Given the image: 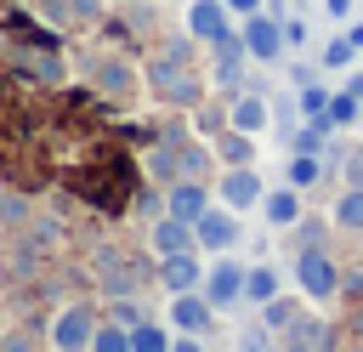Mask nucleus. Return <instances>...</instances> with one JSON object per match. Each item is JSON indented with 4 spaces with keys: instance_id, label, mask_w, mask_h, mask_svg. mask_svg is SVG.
I'll return each instance as SVG.
<instances>
[{
    "instance_id": "f257e3e1",
    "label": "nucleus",
    "mask_w": 363,
    "mask_h": 352,
    "mask_svg": "<svg viewBox=\"0 0 363 352\" xmlns=\"http://www.w3.org/2000/svg\"><path fill=\"white\" fill-rule=\"evenodd\" d=\"M142 74H147V85H153L164 102L193 108V102L204 97V85H199V74H193V34H164V40L147 51Z\"/></svg>"
},
{
    "instance_id": "f03ea898",
    "label": "nucleus",
    "mask_w": 363,
    "mask_h": 352,
    "mask_svg": "<svg viewBox=\"0 0 363 352\" xmlns=\"http://www.w3.org/2000/svg\"><path fill=\"white\" fill-rule=\"evenodd\" d=\"M295 284H301L306 301H335V295H340V267H335V255H329L323 244L301 250V255H295Z\"/></svg>"
},
{
    "instance_id": "7ed1b4c3",
    "label": "nucleus",
    "mask_w": 363,
    "mask_h": 352,
    "mask_svg": "<svg viewBox=\"0 0 363 352\" xmlns=\"http://www.w3.org/2000/svg\"><path fill=\"white\" fill-rule=\"evenodd\" d=\"M91 335H96V312L91 301H74L51 318V346L57 352H91Z\"/></svg>"
},
{
    "instance_id": "20e7f679",
    "label": "nucleus",
    "mask_w": 363,
    "mask_h": 352,
    "mask_svg": "<svg viewBox=\"0 0 363 352\" xmlns=\"http://www.w3.org/2000/svg\"><path fill=\"white\" fill-rule=\"evenodd\" d=\"M91 91H96V97H130V91H136V62H130L125 51L91 57Z\"/></svg>"
},
{
    "instance_id": "39448f33",
    "label": "nucleus",
    "mask_w": 363,
    "mask_h": 352,
    "mask_svg": "<svg viewBox=\"0 0 363 352\" xmlns=\"http://www.w3.org/2000/svg\"><path fill=\"white\" fill-rule=\"evenodd\" d=\"M244 284H250V267H238L233 255H221V261L204 273V301H210L216 312H227V307L244 301Z\"/></svg>"
},
{
    "instance_id": "423d86ee",
    "label": "nucleus",
    "mask_w": 363,
    "mask_h": 352,
    "mask_svg": "<svg viewBox=\"0 0 363 352\" xmlns=\"http://www.w3.org/2000/svg\"><path fill=\"white\" fill-rule=\"evenodd\" d=\"M238 34H244V45H250V62H278V57H284V45H289V40H284V23H278V17H267V11L244 17V28H238Z\"/></svg>"
},
{
    "instance_id": "0eeeda50",
    "label": "nucleus",
    "mask_w": 363,
    "mask_h": 352,
    "mask_svg": "<svg viewBox=\"0 0 363 352\" xmlns=\"http://www.w3.org/2000/svg\"><path fill=\"white\" fill-rule=\"evenodd\" d=\"M193 233H199V250H210V255H227V250L238 244V210H227V204H210V210L193 221Z\"/></svg>"
},
{
    "instance_id": "6e6552de",
    "label": "nucleus",
    "mask_w": 363,
    "mask_h": 352,
    "mask_svg": "<svg viewBox=\"0 0 363 352\" xmlns=\"http://www.w3.org/2000/svg\"><path fill=\"white\" fill-rule=\"evenodd\" d=\"M261 199H267V187H261L255 165H227L221 170V204L227 210H255Z\"/></svg>"
},
{
    "instance_id": "1a4fd4ad",
    "label": "nucleus",
    "mask_w": 363,
    "mask_h": 352,
    "mask_svg": "<svg viewBox=\"0 0 363 352\" xmlns=\"http://www.w3.org/2000/svg\"><path fill=\"white\" fill-rule=\"evenodd\" d=\"M204 273H210V267H199V250H182V255H159V284H164L170 295L204 290Z\"/></svg>"
},
{
    "instance_id": "9d476101",
    "label": "nucleus",
    "mask_w": 363,
    "mask_h": 352,
    "mask_svg": "<svg viewBox=\"0 0 363 352\" xmlns=\"http://www.w3.org/2000/svg\"><path fill=\"white\" fill-rule=\"evenodd\" d=\"M210 324H216V307L204 301V290L170 295V329H176V335H204Z\"/></svg>"
},
{
    "instance_id": "9b49d317",
    "label": "nucleus",
    "mask_w": 363,
    "mask_h": 352,
    "mask_svg": "<svg viewBox=\"0 0 363 352\" xmlns=\"http://www.w3.org/2000/svg\"><path fill=\"white\" fill-rule=\"evenodd\" d=\"M227 17H233L227 0H193V6H187V34H193L199 45H216L221 34H233Z\"/></svg>"
},
{
    "instance_id": "f8f14e48",
    "label": "nucleus",
    "mask_w": 363,
    "mask_h": 352,
    "mask_svg": "<svg viewBox=\"0 0 363 352\" xmlns=\"http://www.w3.org/2000/svg\"><path fill=\"white\" fill-rule=\"evenodd\" d=\"M227 125L244 131V136H261V131L272 125V102H267L261 91H238V97L227 102Z\"/></svg>"
},
{
    "instance_id": "ddd939ff",
    "label": "nucleus",
    "mask_w": 363,
    "mask_h": 352,
    "mask_svg": "<svg viewBox=\"0 0 363 352\" xmlns=\"http://www.w3.org/2000/svg\"><path fill=\"white\" fill-rule=\"evenodd\" d=\"M147 244H153L159 255H182V250H199V233H193V221H182V216H153Z\"/></svg>"
},
{
    "instance_id": "4468645a",
    "label": "nucleus",
    "mask_w": 363,
    "mask_h": 352,
    "mask_svg": "<svg viewBox=\"0 0 363 352\" xmlns=\"http://www.w3.org/2000/svg\"><path fill=\"white\" fill-rule=\"evenodd\" d=\"M210 210V193H204V182H193V176H182V182H170V193H164V216H182V221H199Z\"/></svg>"
},
{
    "instance_id": "2eb2a0df",
    "label": "nucleus",
    "mask_w": 363,
    "mask_h": 352,
    "mask_svg": "<svg viewBox=\"0 0 363 352\" xmlns=\"http://www.w3.org/2000/svg\"><path fill=\"white\" fill-rule=\"evenodd\" d=\"M261 216H267V227H295V221L306 216V210H301V187H289V182L272 187V193L261 199Z\"/></svg>"
},
{
    "instance_id": "dca6fc26",
    "label": "nucleus",
    "mask_w": 363,
    "mask_h": 352,
    "mask_svg": "<svg viewBox=\"0 0 363 352\" xmlns=\"http://www.w3.org/2000/svg\"><path fill=\"white\" fill-rule=\"evenodd\" d=\"M323 176H329V159H323V153H289V187L306 193V187H318Z\"/></svg>"
},
{
    "instance_id": "f3484780",
    "label": "nucleus",
    "mask_w": 363,
    "mask_h": 352,
    "mask_svg": "<svg viewBox=\"0 0 363 352\" xmlns=\"http://www.w3.org/2000/svg\"><path fill=\"white\" fill-rule=\"evenodd\" d=\"M284 295V278H278V267H250V284H244V301H255V307H267V301H278Z\"/></svg>"
},
{
    "instance_id": "a211bd4d",
    "label": "nucleus",
    "mask_w": 363,
    "mask_h": 352,
    "mask_svg": "<svg viewBox=\"0 0 363 352\" xmlns=\"http://www.w3.org/2000/svg\"><path fill=\"white\" fill-rule=\"evenodd\" d=\"M216 159H221V165H250V159H255V142H250L244 131L227 125V131L216 136Z\"/></svg>"
},
{
    "instance_id": "6ab92c4d",
    "label": "nucleus",
    "mask_w": 363,
    "mask_h": 352,
    "mask_svg": "<svg viewBox=\"0 0 363 352\" xmlns=\"http://www.w3.org/2000/svg\"><path fill=\"white\" fill-rule=\"evenodd\" d=\"M329 131H335L329 119H306V125L289 136V148H295V153H329Z\"/></svg>"
},
{
    "instance_id": "aec40b11",
    "label": "nucleus",
    "mask_w": 363,
    "mask_h": 352,
    "mask_svg": "<svg viewBox=\"0 0 363 352\" xmlns=\"http://www.w3.org/2000/svg\"><path fill=\"white\" fill-rule=\"evenodd\" d=\"M289 341H301V346H312V352H335V329L318 324V318H306V312H301V324L289 329Z\"/></svg>"
},
{
    "instance_id": "412c9836",
    "label": "nucleus",
    "mask_w": 363,
    "mask_h": 352,
    "mask_svg": "<svg viewBox=\"0 0 363 352\" xmlns=\"http://www.w3.org/2000/svg\"><path fill=\"white\" fill-rule=\"evenodd\" d=\"M176 346V329H164V324H142V329H130V352H170Z\"/></svg>"
},
{
    "instance_id": "4be33fe9",
    "label": "nucleus",
    "mask_w": 363,
    "mask_h": 352,
    "mask_svg": "<svg viewBox=\"0 0 363 352\" xmlns=\"http://www.w3.org/2000/svg\"><path fill=\"white\" fill-rule=\"evenodd\" d=\"M335 227L363 233V187H346V193L335 199Z\"/></svg>"
},
{
    "instance_id": "5701e85b",
    "label": "nucleus",
    "mask_w": 363,
    "mask_h": 352,
    "mask_svg": "<svg viewBox=\"0 0 363 352\" xmlns=\"http://www.w3.org/2000/svg\"><path fill=\"white\" fill-rule=\"evenodd\" d=\"M261 324H267V329H295V324H301V301H284V295L267 301V307H261Z\"/></svg>"
},
{
    "instance_id": "b1692460",
    "label": "nucleus",
    "mask_w": 363,
    "mask_h": 352,
    "mask_svg": "<svg viewBox=\"0 0 363 352\" xmlns=\"http://www.w3.org/2000/svg\"><path fill=\"white\" fill-rule=\"evenodd\" d=\"M357 119H363V97L340 91V97L329 102V125H335V131H346V125H357Z\"/></svg>"
},
{
    "instance_id": "393cba45",
    "label": "nucleus",
    "mask_w": 363,
    "mask_h": 352,
    "mask_svg": "<svg viewBox=\"0 0 363 352\" xmlns=\"http://www.w3.org/2000/svg\"><path fill=\"white\" fill-rule=\"evenodd\" d=\"M91 352H130V329H125V324H96Z\"/></svg>"
},
{
    "instance_id": "a878e982",
    "label": "nucleus",
    "mask_w": 363,
    "mask_h": 352,
    "mask_svg": "<svg viewBox=\"0 0 363 352\" xmlns=\"http://www.w3.org/2000/svg\"><path fill=\"white\" fill-rule=\"evenodd\" d=\"M295 102H301V114H306V119H329V102H335V97H329L323 85H312V79H306Z\"/></svg>"
},
{
    "instance_id": "bb28decb",
    "label": "nucleus",
    "mask_w": 363,
    "mask_h": 352,
    "mask_svg": "<svg viewBox=\"0 0 363 352\" xmlns=\"http://www.w3.org/2000/svg\"><path fill=\"white\" fill-rule=\"evenodd\" d=\"M113 324H125V329H142V324H147L142 301H136V295H113Z\"/></svg>"
},
{
    "instance_id": "cd10ccee",
    "label": "nucleus",
    "mask_w": 363,
    "mask_h": 352,
    "mask_svg": "<svg viewBox=\"0 0 363 352\" xmlns=\"http://www.w3.org/2000/svg\"><path fill=\"white\" fill-rule=\"evenodd\" d=\"M23 221H28V199L6 187V193H0V227H23Z\"/></svg>"
},
{
    "instance_id": "c85d7f7f",
    "label": "nucleus",
    "mask_w": 363,
    "mask_h": 352,
    "mask_svg": "<svg viewBox=\"0 0 363 352\" xmlns=\"http://www.w3.org/2000/svg\"><path fill=\"white\" fill-rule=\"evenodd\" d=\"M352 57H357V45H352V40H346V34H340V40H329V45H323V68H346V62H352Z\"/></svg>"
},
{
    "instance_id": "c756f323",
    "label": "nucleus",
    "mask_w": 363,
    "mask_h": 352,
    "mask_svg": "<svg viewBox=\"0 0 363 352\" xmlns=\"http://www.w3.org/2000/svg\"><path fill=\"white\" fill-rule=\"evenodd\" d=\"M85 17L96 23V17H102V0H68V28H74V23H85Z\"/></svg>"
},
{
    "instance_id": "7c9ffc66",
    "label": "nucleus",
    "mask_w": 363,
    "mask_h": 352,
    "mask_svg": "<svg viewBox=\"0 0 363 352\" xmlns=\"http://www.w3.org/2000/svg\"><path fill=\"white\" fill-rule=\"evenodd\" d=\"M284 40H289V45H306V40H312V23H306V17H284Z\"/></svg>"
},
{
    "instance_id": "2f4dec72",
    "label": "nucleus",
    "mask_w": 363,
    "mask_h": 352,
    "mask_svg": "<svg viewBox=\"0 0 363 352\" xmlns=\"http://www.w3.org/2000/svg\"><path fill=\"white\" fill-rule=\"evenodd\" d=\"M295 238H301V250H312V244H323V227L301 216V221H295Z\"/></svg>"
},
{
    "instance_id": "473e14b6",
    "label": "nucleus",
    "mask_w": 363,
    "mask_h": 352,
    "mask_svg": "<svg viewBox=\"0 0 363 352\" xmlns=\"http://www.w3.org/2000/svg\"><path fill=\"white\" fill-rule=\"evenodd\" d=\"M130 199H136V210H142V216H164V210H159V193H153V187H136Z\"/></svg>"
},
{
    "instance_id": "72a5a7b5",
    "label": "nucleus",
    "mask_w": 363,
    "mask_h": 352,
    "mask_svg": "<svg viewBox=\"0 0 363 352\" xmlns=\"http://www.w3.org/2000/svg\"><path fill=\"white\" fill-rule=\"evenodd\" d=\"M346 187H363V148L346 153Z\"/></svg>"
},
{
    "instance_id": "f704fd0d",
    "label": "nucleus",
    "mask_w": 363,
    "mask_h": 352,
    "mask_svg": "<svg viewBox=\"0 0 363 352\" xmlns=\"http://www.w3.org/2000/svg\"><path fill=\"white\" fill-rule=\"evenodd\" d=\"M267 335H272L267 324H261V329H250V335H244V352H272V341H267Z\"/></svg>"
},
{
    "instance_id": "c9c22d12",
    "label": "nucleus",
    "mask_w": 363,
    "mask_h": 352,
    "mask_svg": "<svg viewBox=\"0 0 363 352\" xmlns=\"http://www.w3.org/2000/svg\"><path fill=\"white\" fill-rule=\"evenodd\" d=\"M227 6H233V17H255L261 11V0H227Z\"/></svg>"
},
{
    "instance_id": "e433bc0d",
    "label": "nucleus",
    "mask_w": 363,
    "mask_h": 352,
    "mask_svg": "<svg viewBox=\"0 0 363 352\" xmlns=\"http://www.w3.org/2000/svg\"><path fill=\"white\" fill-rule=\"evenodd\" d=\"M170 352H204V341H199V335H176V346H170Z\"/></svg>"
},
{
    "instance_id": "4c0bfd02",
    "label": "nucleus",
    "mask_w": 363,
    "mask_h": 352,
    "mask_svg": "<svg viewBox=\"0 0 363 352\" xmlns=\"http://www.w3.org/2000/svg\"><path fill=\"white\" fill-rule=\"evenodd\" d=\"M0 352H28V341H23V335H6V341H0Z\"/></svg>"
},
{
    "instance_id": "58836bf2",
    "label": "nucleus",
    "mask_w": 363,
    "mask_h": 352,
    "mask_svg": "<svg viewBox=\"0 0 363 352\" xmlns=\"http://www.w3.org/2000/svg\"><path fill=\"white\" fill-rule=\"evenodd\" d=\"M346 40H352V45H357V51H363V17H357V23H352V28H346Z\"/></svg>"
},
{
    "instance_id": "ea45409f",
    "label": "nucleus",
    "mask_w": 363,
    "mask_h": 352,
    "mask_svg": "<svg viewBox=\"0 0 363 352\" xmlns=\"http://www.w3.org/2000/svg\"><path fill=\"white\" fill-rule=\"evenodd\" d=\"M323 6H329L335 17H346V11H352V0H323Z\"/></svg>"
},
{
    "instance_id": "a19ab883",
    "label": "nucleus",
    "mask_w": 363,
    "mask_h": 352,
    "mask_svg": "<svg viewBox=\"0 0 363 352\" xmlns=\"http://www.w3.org/2000/svg\"><path fill=\"white\" fill-rule=\"evenodd\" d=\"M284 352H312V346H301V341H289V346H284Z\"/></svg>"
},
{
    "instance_id": "79ce46f5",
    "label": "nucleus",
    "mask_w": 363,
    "mask_h": 352,
    "mask_svg": "<svg viewBox=\"0 0 363 352\" xmlns=\"http://www.w3.org/2000/svg\"><path fill=\"white\" fill-rule=\"evenodd\" d=\"M187 6H193V0H187Z\"/></svg>"
}]
</instances>
